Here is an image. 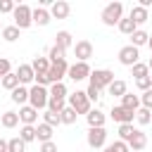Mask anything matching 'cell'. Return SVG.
Segmentation results:
<instances>
[{"label":"cell","instance_id":"obj_1","mask_svg":"<svg viewBox=\"0 0 152 152\" xmlns=\"http://www.w3.org/2000/svg\"><path fill=\"white\" fill-rule=\"evenodd\" d=\"M66 107H71L76 114H88L93 109V102L88 100L86 90H74L69 97H66Z\"/></svg>","mask_w":152,"mask_h":152},{"label":"cell","instance_id":"obj_2","mask_svg":"<svg viewBox=\"0 0 152 152\" xmlns=\"http://www.w3.org/2000/svg\"><path fill=\"white\" fill-rule=\"evenodd\" d=\"M48 100H50L48 88L36 86V83L28 88V104H31L33 109H48Z\"/></svg>","mask_w":152,"mask_h":152},{"label":"cell","instance_id":"obj_3","mask_svg":"<svg viewBox=\"0 0 152 152\" xmlns=\"http://www.w3.org/2000/svg\"><path fill=\"white\" fill-rule=\"evenodd\" d=\"M121 17H124V5L121 2H109L102 10V14H100V19H102L104 26H116L121 21Z\"/></svg>","mask_w":152,"mask_h":152},{"label":"cell","instance_id":"obj_4","mask_svg":"<svg viewBox=\"0 0 152 152\" xmlns=\"http://www.w3.org/2000/svg\"><path fill=\"white\" fill-rule=\"evenodd\" d=\"M31 14H33V7H28V5H17L14 12H12V17H14V26H17L19 31L33 26V17H31Z\"/></svg>","mask_w":152,"mask_h":152},{"label":"cell","instance_id":"obj_5","mask_svg":"<svg viewBox=\"0 0 152 152\" xmlns=\"http://www.w3.org/2000/svg\"><path fill=\"white\" fill-rule=\"evenodd\" d=\"M88 81H90V86H95L97 90H107L109 83L114 81V71H109V69H95V71H90Z\"/></svg>","mask_w":152,"mask_h":152},{"label":"cell","instance_id":"obj_6","mask_svg":"<svg viewBox=\"0 0 152 152\" xmlns=\"http://www.w3.org/2000/svg\"><path fill=\"white\" fill-rule=\"evenodd\" d=\"M90 64L88 62H74V64H69V71H66V76L74 81V83H78V81H86L88 76H90Z\"/></svg>","mask_w":152,"mask_h":152},{"label":"cell","instance_id":"obj_7","mask_svg":"<svg viewBox=\"0 0 152 152\" xmlns=\"http://www.w3.org/2000/svg\"><path fill=\"white\" fill-rule=\"evenodd\" d=\"M66 71H69V64H66V59L50 64V69H48V78H50V86H52V83H62V78L66 76Z\"/></svg>","mask_w":152,"mask_h":152},{"label":"cell","instance_id":"obj_8","mask_svg":"<svg viewBox=\"0 0 152 152\" xmlns=\"http://www.w3.org/2000/svg\"><path fill=\"white\" fill-rule=\"evenodd\" d=\"M86 140H88V145H90L93 150H100V147L107 145V131H104V128H88Z\"/></svg>","mask_w":152,"mask_h":152},{"label":"cell","instance_id":"obj_9","mask_svg":"<svg viewBox=\"0 0 152 152\" xmlns=\"http://www.w3.org/2000/svg\"><path fill=\"white\" fill-rule=\"evenodd\" d=\"M119 62H121L124 66H133V64H138V62H140V52H138V48H133V45L121 48V50H119Z\"/></svg>","mask_w":152,"mask_h":152},{"label":"cell","instance_id":"obj_10","mask_svg":"<svg viewBox=\"0 0 152 152\" xmlns=\"http://www.w3.org/2000/svg\"><path fill=\"white\" fill-rule=\"evenodd\" d=\"M74 55H76V62H88L93 57V43L90 40H76L74 43Z\"/></svg>","mask_w":152,"mask_h":152},{"label":"cell","instance_id":"obj_11","mask_svg":"<svg viewBox=\"0 0 152 152\" xmlns=\"http://www.w3.org/2000/svg\"><path fill=\"white\" fill-rule=\"evenodd\" d=\"M109 116L121 126V124H133V119H135V112H128V109H124L121 104H116V107H112V112H109Z\"/></svg>","mask_w":152,"mask_h":152},{"label":"cell","instance_id":"obj_12","mask_svg":"<svg viewBox=\"0 0 152 152\" xmlns=\"http://www.w3.org/2000/svg\"><path fill=\"white\" fill-rule=\"evenodd\" d=\"M69 12H71V5H69L66 0H55V2L50 5V17H52V19H66Z\"/></svg>","mask_w":152,"mask_h":152},{"label":"cell","instance_id":"obj_13","mask_svg":"<svg viewBox=\"0 0 152 152\" xmlns=\"http://www.w3.org/2000/svg\"><path fill=\"white\" fill-rule=\"evenodd\" d=\"M19 121L24 124V126H36V121H38V109H33L31 104H24V107H19Z\"/></svg>","mask_w":152,"mask_h":152},{"label":"cell","instance_id":"obj_14","mask_svg":"<svg viewBox=\"0 0 152 152\" xmlns=\"http://www.w3.org/2000/svg\"><path fill=\"white\" fill-rule=\"evenodd\" d=\"M126 145H128V150H133V152H142L145 150V145H147V135L142 133V131H133V135L126 140Z\"/></svg>","mask_w":152,"mask_h":152},{"label":"cell","instance_id":"obj_15","mask_svg":"<svg viewBox=\"0 0 152 152\" xmlns=\"http://www.w3.org/2000/svg\"><path fill=\"white\" fill-rule=\"evenodd\" d=\"M17 74V78H19V86H33V78H36V74H33V69H31V64H19V69L14 71Z\"/></svg>","mask_w":152,"mask_h":152},{"label":"cell","instance_id":"obj_16","mask_svg":"<svg viewBox=\"0 0 152 152\" xmlns=\"http://www.w3.org/2000/svg\"><path fill=\"white\" fill-rule=\"evenodd\" d=\"M86 121H88V126H90V128H104L107 114H104V112H100V109H90V112L86 114Z\"/></svg>","mask_w":152,"mask_h":152},{"label":"cell","instance_id":"obj_17","mask_svg":"<svg viewBox=\"0 0 152 152\" xmlns=\"http://www.w3.org/2000/svg\"><path fill=\"white\" fill-rule=\"evenodd\" d=\"M128 19H133V24H135V26H142V24L150 19V12H147L145 7H140V5H133V7H131V12H128Z\"/></svg>","mask_w":152,"mask_h":152},{"label":"cell","instance_id":"obj_18","mask_svg":"<svg viewBox=\"0 0 152 152\" xmlns=\"http://www.w3.org/2000/svg\"><path fill=\"white\" fill-rule=\"evenodd\" d=\"M31 17H33V24H38V26H48V24L52 21L50 10H48V7H40V5L33 7V14H31Z\"/></svg>","mask_w":152,"mask_h":152},{"label":"cell","instance_id":"obj_19","mask_svg":"<svg viewBox=\"0 0 152 152\" xmlns=\"http://www.w3.org/2000/svg\"><path fill=\"white\" fill-rule=\"evenodd\" d=\"M107 93H109L112 97H119V100H121V97L128 93V86H126V81H121V78H114V81L109 83Z\"/></svg>","mask_w":152,"mask_h":152},{"label":"cell","instance_id":"obj_20","mask_svg":"<svg viewBox=\"0 0 152 152\" xmlns=\"http://www.w3.org/2000/svg\"><path fill=\"white\" fill-rule=\"evenodd\" d=\"M12 102L14 104H19V107H24V104H28V88L26 86H19V88H14L12 90Z\"/></svg>","mask_w":152,"mask_h":152},{"label":"cell","instance_id":"obj_21","mask_svg":"<svg viewBox=\"0 0 152 152\" xmlns=\"http://www.w3.org/2000/svg\"><path fill=\"white\" fill-rule=\"evenodd\" d=\"M121 107H124V109H128V112H135V109H140V95L126 93V95L121 97Z\"/></svg>","mask_w":152,"mask_h":152},{"label":"cell","instance_id":"obj_22","mask_svg":"<svg viewBox=\"0 0 152 152\" xmlns=\"http://www.w3.org/2000/svg\"><path fill=\"white\" fill-rule=\"evenodd\" d=\"M55 45H57V48H62V50H69V48L74 45L71 33H69V31H57V36H55Z\"/></svg>","mask_w":152,"mask_h":152},{"label":"cell","instance_id":"obj_23","mask_svg":"<svg viewBox=\"0 0 152 152\" xmlns=\"http://www.w3.org/2000/svg\"><path fill=\"white\" fill-rule=\"evenodd\" d=\"M48 93H50V97H57V100H66V97H69V90H66L64 81H62V83H52V86L48 88Z\"/></svg>","mask_w":152,"mask_h":152},{"label":"cell","instance_id":"obj_24","mask_svg":"<svg viewBox=\"0 0 152 152\" xmlns=\"http://www.w3.org/2000/svg\"><path fill=\"white\" fill-rule=\"evenodd\" d=\"M52 126H48V124H38L36 126V140H40V142H48V140H52Z\"/></svg>","mask_w":152,"mask_h":152},{"label":"cell","instance_id":"obj_25","mask_svg":"<svg viewBox=\"0 0 152 152\" xmlns=\"http://www.w3.org/2000/svg\"><path fill=\"white\" fill-rule=\"evenodd\" d=\"M116 26H119V31H121L124 36H133V33L138 31V26L133 24V19H128V17H121V21H119Z\"/></svg>","mask_w":152,"mask_h":152},{"label":"cell","instance_id":"obj_26","mask_svg":"<svg viewBox=\"0 0 152 152\" xmlns=\"http://www.w3.org/2000/svg\"><path fill=\"white\" fill-rule=\"evenodd\" d=\"M31 69H33V74H48L50 59H48V57H36V59L31 62Z\"/></svg>","mask_w":152,"mask_h":152},{"label":"cell","instance_id":"obj_27","mask_svg":"<svg viewBox=\"0 0 152 152\" xmlns=\"http://www.w3.org/2000/svg\"><path fill=\"white\" fill-rule=\"evenodd\" d=\"M131 76H135V81H138V78H147V76H150L147 62H138V64H133V66H131Z\"/></svg>","mask_w":152,"mask_h":152},{"label":"cell","instance_id":"obj_28","mask_svg":"<svg viewBox=\"0 0 152 152\" xmlns=\"http://www.w3.org/2000/svg\"><path fill=\"white\" fill-rule=\"evenodd\" d=\"M0 86H2L5 90H10V93H12L14 88H19V78H17V74H14V71H10L7 76H2V81H0Z\"/></svg>","mask_w":152,"mask_h":152},{"label":"cell","instance_id":"obj_29","mask_svg":"<svg viewBox=\"0 0 152 152\" xmlns=\"http://www.w3.org/2000/svg\"><path fill=\"white\" fill-rule=\"evenodd\" d=\"M0 124H2V126H5V128H14V126H17V124H19V114H17V112H12V109H10V112H5V114H2V116H0Z\"/></svg>","mask_w":152,"mask_h":152},{"label":"cell","instance_id":"obj_30","mask_svg":"<svg viewBox=\"0 0 152 152\" xmlns=\"http://www.w3.org/2000/svg\"><path fill=\"white\" fill-rule=\"evenodd\" d=\"M0 33H2V38H5L7 43H14V40L19 38V33H21V31H19L14 24H10V26H2V31H0Z\"/></svg>","mask_w":152,"mask_h":152},{"label":"cell","instance_id":"obj_31","mask_svg":"<svg viewBox=\"0 0 152 152\" xmlns=\"http://www.w3.org/2000/svg\"><path fill=\"white\" fill-rule=\"evenodd\" d=\"M147 38H150V33H147V31H142V28H138V31L131 36V45H133V48L147 45Z\"/></svg>","mask_w":152,"mask_h":152},{"label":"cell","instance_id":"obj_32","mask_svg":"<svg viewBox=\"0 0 152 152\" xmlns=\"http://www.w3.org/2000/svg\"><path fill=\"white\" fill-rule=\"evenodd\" d=\"M48 59H50V64L62 62V59H66V50H62V48L52 45V48H50V52H48Z\"/></svg>","mask_w":152,"mask_h":152},{"label":"cell","instance_id":"obj_33","mask_svg":"<svg viewBox=\"0 0 152 152\" xmlns=\"http://www.w3.org/2000/svg\"><path fill=\"white\" fill-rule=\"evenodd\" d=\"M76 116H78V114H76V112H74L71 107H64V109L59 112V121H62V124H66V126L76 124Z\"/></svg>","mask_w":152,"mask_h":152},{"label":"cell","instance_id":"obj_34","mask_svg":"<svg viewBox=\"0 0 152 152\" xmlns=\"http://www.w3.org/2000/svg\"><path fill=\"white\" fill-rule=\"evenodd\" d=\"M135 121H138L140 126H147V124H152V112H150V109H145V107L135 109Z\"/></svg>","mask_w":152,"mask_h":152},{"label":"cell","instance_id":"obj_35","mask_svg":"<svg viewBox=\"0 0 152 152\" xmlns=\"http://www.w3.org/2000/svg\"><path fill=\"white\" fill-rule=\"evenodd\" d=\"M7 152H26V142L17 135V138H10L7 140Z\"/></svg>","mask_w":152,"mask_h":152},{"label":"cell","instance_id":"obj_36","mask_svg":"<svg viewBox=\"0 0 152 152\" xmlns=\"http://www.w3.org/2000/svg\"><path fill=\"white\" fill-rule=\"evenodd\" d=\"M19 138H21L24 142H33V140H36V126H21Z\"/></svg>","mask_w":152,"mask_h":152},{"label":"cell","instance_id":"obj_37","mask_svg":"<svg viewBox=\"0 0 152 152\" xmlns=\"http://www.w3.org/2000/svg\"><path fill=\"white\" fill-rule=\"evenodd\" d=\"M43 124H48V126H59L62 121H59V114H55V112H50V109H45L43 112Z\"/></svg>","mask_w":152,"mask_h":152},{"label":"cell","instance_id":"obj_38","mask_svg":"<svg viewBox=\"0 0 152 152\" xmlns=\"http://www.w3.org/2000/svg\"><path fill=\"white\" fill-rule=\"evenodd\" d=\"M102 152H131V150H128V145H126L124 140H114L112 145H104Z\"/></svg>","mask_w":152,"mask_h":152},{"label":"cell","instance_id":"obj_39","mask_svg":"<svg viewBox=\"0 0 152 152\" xmlns=\"http://www.w3.org/2000/svg\"><path fill=\"white\" fill-rule=\"evenodd\" d=\"M64 107H66V100H57V97H50V100H48V109L55 112V114H59Z\"/></svg>","mask_w":152,"mask_h":152},{"label":"cell","instance_id":"obj_40","mask_svg":"<svg viewBox=\"0 0 152 152\" xmlns=\"http://www.w3.org/2000/svg\"><path fill=\"white\" fill-rule=\"evenodd\" d=\"M133 131H135V128H133V124H121V126H119V140H124V142H126V140L133 135Z\"/></svg>","mask_w":152,"mask_h":152},{"label":"cell","instance_id":"obj_41","mask_svg":"<svg viewBox=\"0 0 152 152\" xmlns=\"http://www.w3.org/2000/svg\"><path fill=\"white\" fill-rule=\"evenodd\" d=\"M140 107H145V109H150V112H152V88H150V90H145V93L140 95Z\"/></svg>","mask_w":152,"mask_h":152},{"label":"cell","instance_id":"obj_42","mask_svg":"<svg viewBox=\"0 0 152 152\" xmlns=\"http://www.w3.org/2000/svg\"><path fill=\"white\" fill-rule=\"evenodd\" d=\"M135 88H138L140 93L150 90V88H152V76H147V78H138V81H135Z\"/></svg>","mask_w":152,"mask_h":152},{"label":"cell","instance_id":"obj_43","mask_svg":"<svg viewBox=\"0 0 152 152\" xmlns=\"http://www.w3.org/2000/svg\"><path fill=\"white\" fill-rule=\"evenodd\" d=\"M100 93H102V90H97L95 86H90V83H88L86 95H88V100H90V102H97V100H100Z\"/></svg>","mask_w":152,"mask_h":152},{"label":"cell","instance_id":"obj_44","mask_svg":"<svg viewBox=\"0 0 152 152\" xmlns=\"http://www.w3.org/2000/svg\"><path fill=\"white\" fill-rule=\"evenodd\" d=\"M14 7H17V5H14L12 0H0V14H12Z\"/></svg>","mask_w":152,"mask_h":152},{"label":"cell","instance_id":"obj_45","mask_svg":"<svg viewBox=\"0 0 152 152\" xmlns=\"http://www.w3.org/2000/svg\"><path fill=\"white\" fill-rule=\"evenodd\" d=\"M12 71V62L7 57H0V76H7Z\"/></svg>","mask_w":152,"mask_h":152},{"label":"cell","instance_id":"obj_46","mask_svg":"<svg viewBox=\"0 0 152 152\" xmlns=\"http://www.w3.org/2000/svg\"><path fill=\"white\" fill-rule=\"evenodd\" d=\"M40 152H57V142H55V140L40 142Z\"/></svg>","mask_w":152,"mask_h":152},{"label":"cell","instance_id":"obj_47","mask_svg":"<svg viewBox=\"0 0 152 152\" xmlns=\"http://www.w3.org/2000/svg\"><path fill=\"white\" fill-rule=\"evenodd\" d=\"M0 152H7V140L0 138Z\"/></svg>","mask_w":152,"mask_h":152},{"label":"cell","instance_id":"obj_48","mask_svg":"<svg viewBox=\"0 0 152 152\" xmlns=\"http://www.w3.org/2000/svg\"><path fill=\"white\" fill-rule=\"evenodd\" d=\"M147 69H150V71H152V57H150V59H147Z\"/></svg>","mask_w":152,"mask_h":152},{"label":"cell","instance_id":"obj_49","mask_svg":"<svg viewBox=\"0 0 152 152\" xmlns=\"http://www.w3.org/2000/svg\"><path fill=\"white\" fill-rule=\"evenodd\" d=\"M147 45H150V50H152V36H150V38H147Z\"/></svg>","mask_w":152,"mask_h":152},{"label":"cell","instance_id":"obj_50","mask_svg":"<svg viewBox=\"0 0 152 152\" xmlns=\"http://www.w3.org/2000/svg\"><path fill=\"white\" fill-rule=\"evenodd\" d=\"M0 31H2V21H0Z\"/></svg>","mask_w":152,"mask_h":152},{"label":"cell","instance_id":"obj_51","mask_svg":"<svg viewBox=\"0 0 152 152\" xmlns=\"http://www.w3.org/2000/svg\"><path fill=\"white\" fill-rule=\"evenodd\" d=\"M0 81H2V76H0Z\"/></svg>","mask_w":152,"mask_h":152},{"label":"cell","instance_id":"obj_52","mask_svg":"<svg viewBox=\"0 0 152 152\" xmlns=\"http://www.w3.org/2000/svg\"><path fill=\"white\" fill-rule=\"evenodd\" d=\"M131 152H133V150H131Z\"/></svg>","mask_w":152,"mask_h":152}]
</instances>
